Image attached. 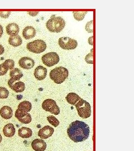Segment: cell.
I'll list each match as a JSON object with an SVG mask.
<instances>
[{
    "mask_svg": "<svg viewBox=\"0 0 134 151\" xmlns=\"http://www.w3.org/2000/svg\"><path fill=\"white\" fill-rule=\"evenodd\" d=\"M0 115L4 119H10L13 115L12 109L8 106H3L0 110Z\"/></svg>",
    "mask_w": 134,
    "mask_h": 151,
    "instance_id": "18",
    "label": "cell"
},
{
    "mask_svg": "<svg viewBox=\"0 0 134 151\" xmlns=\"http://www.w3.org/2000/svg\"><path fill=\"white\" fill-rule=\"evenodd\" d=\"M15 117L17 120L23 124H27L30 123L32 120V116L30 114L27 113H22L17 109L15 112Z\"/></svg>",
    "mask_w": 134,
    "mask_h": 151,
    "instance_id": "10",
    "label": "cell"
},
{
    "mask_svg": "<svg viewBox=\"0 0 134 151\" xmlns=\"http://www.w3.org/2000/svg\"><path fill=\"white\" fill-rule=\"evenodd\" d=\"M47 120L49 123L53 125L54 127H57L59 125V121L53 115H50L47 117Z\"/></svg>",
    "mask_w": 134,
    "mask_h": 151,
    "instance_id": "25",
    "label": "cell"
},
{
    "mask_svg": "<svg viewBox=\"0 0 134 151\" xmlns=\"http://www.w3.org/2000/svg\"><path fill=\"white\" fill-rule=\"evenodd\" d=\"M32 130L27 127H22L18 131V135L22 138H29L32 137Z\"/></svg>",
    "mask_w": 134,
    "mask_h": 151,
    "instance_id": "21",
    "label": "cell"
},
{
    "mask_svg": "<svg viewBox=\"0 0 134 151\" xmlns=\"http://www.w3.org/2000/svg\"><path fill=\"white\" fill-rule=\"evenodd\" d=\"M8 70L6 68L3 64L0 65V76H4L7 72Z\"/></svg>",
    "mask_w": 134,
    "mask_h": 151,
    "instance_id": "30",
    "label": "cell"
},
{
    "mask_svg": "<svg viewBox=\"0 0 134 151\" xmlns=\"http://www.w3.org/2000/svg\"><path fill=\"white\" fill-rule=\"evenodd\" d=\"M9 43L13 47H19L21 45L22 40L20 36L17 35L14 36H11L9 39Z\"/></svg>",
    "mask_w": 134,
    "mask_h": 151,
    "instance_id": "22",
    "label": "cell"
},
{
    "mask_svg": "<svg viewBox=\"0 0 134 151\" xmlns=\"http://www.w3.org/2000/svg\"><path fill=\"white\" fill-rule=\"evenodd\" d=\"M67 102L73 105H75L80 100V98L77 94L74 92L69 93L65 97Z\"/></svg>",
    "mask_w": 134,
    "mask_h": 151,
    "instance_id": "20",
    "label": "cell"
},
{
    "mask_svg": "<svg viewBox=\"0 0 134 151\" xmlns=\"http://www.w3.org/2000/svg\"><path fill=\"white\" fill-rule=\"evenodd\" d=\"M16 130L14 124L9 123L5 125L3 129V133L6 137H12L15 134Z\"/></svg>",
    "mask_w": 134,
    "mask_h": 151,
    "instance_id": "17",
    "label": "cell"
},
{
    "mask_svg": "<svg viewBox=\"0 0 134 151\" xmlns=\"http://www.w3.org/2000/svg\"><path fill=\"white\" fill-rule=\"evenodd\" d=\"M20 30L19 27L15 23H11L6 26V32L11 36L17 35Z\"/></svg>",
    "mask_w": 134,
    "mask_h": 151,
    "instance_id": "16",
    "label": "cell"
},
{
    "mask_svg": "<svg viewBox=\"0 0 134 151\" xmlns=\"http://www.w3.org/2000/svg\"><path fill=\"white\" fill-rule=\"evenodd\" d=\"M10 76L11 77V78L15 80V81H19L20 78L23 76V74L22 73L21 70L20 69L15 68L12 69L10 71Z\"/></svg>",
    "mask_w": 134,
    "mask_h": 151,
    "instance_id": "23",
    "label": "cell"
},
{
    "mask_svg": "<svg viewBox=\"0 0 134 151\" xmlns=\"http://www.w3.org/2000/svg\"><path fill=\"white\" fill-rule=\"evenodd\" d=\"M65 25L64 20L61 17H53L47 22L46 26L49 32H61Z\"/></svg>",
    "mask_w": 134,
    "mask_h": 151,
    "instance_id": "3",
    "label": "cell"
},
{
    "mask_svg": "<svg viewBox=\"0 0 134 151\" xmlns=\"http://www.w3.org/2000/svg\"><path fill=\"white\" fill-rule=\"evenodd\" d=\"M58 44L61 48L64 50H73L77 48V42L69 37H62L59 38Z\"/></svg>",
    "mask_w": 134,
    "mask_h": 151,
    "instance_id": "7",
    "label": "cell"
},
{
    "mask_svg": "<svg viewBox=\"0 0 134 151\" xmlns=\"http://www.w3.org/2000/svg\"><path fill=\"white\" fill-rule=\"evenodd\" d=\"M32 147L34 151H45L47 145L44 140L40 139H36L32 141Z\"/></svg>",
    "mask_w": 134,
    "mask_h": 151,
    "instance_id": "13",
    "label": "cell"
},
{
    "mask_svg": "<svg viewBox=\"0 0 134 151\" xmlns=\"http://www.w3.org/2000/svg\"><path fill=\"white\" fill-rule=\"evenodd\" d=\"M16 81L10 78L8 81V85L12 90L16 92V93H20L24 91L25 89V86L24 82L21 81Z\"/></svg>",
    "mask_w": 134,
    "mask_h": 151,
    "instance_id": "9",
    "label": "cell"
},
{
    "mask_svg": "<svg viewBox=\"0 0 134 151\" xmlns=\"http://www.w3.org/2000/svg\"><path fill=\"white\" fill-rule=\"evenodd\" d=\"M29 15H30L31 16H37L39 14V12H29Z\"/></svg>",
    "mask_w": 134,
    "mask_h": 151,
    "instance_id": "33",
    "label": "cell"
},
{
    "mask_svg": "<svg viewBox=\"0 0 134 151\" xmlns=\"http://www.w3.org/2000/svg\"><path fill=\"white\" fill-rule=\"evenodd\" d=\"M87 14V11H75L73 12V16L76 20L77 21H82L86 14Z\"/></svg>",
    "mask_w": 134,
    "mask_h": 151,
    "instance_id": "24",
    "label": "cell"
},
{
    "mask_svg": "<svg viewBox=\"0 0 134 151\" xmlns=\"http://www.w3.org/2000/svg\"><path fill=\"white\" fill-rule=\"evenodd\" d=\"M6 68L9 70H12L15 66V62L12 60H7L2 63Z\"/></svg>",
    "mask_w": 134,
    "mask_h": 151,
    "instance_id": "26",
    "label": "cell"
},
{
    "mask_svg": "<svg viewBox=\"0 0 134 151\" xmlns=\"http://www.w3.org/2000/svg\"><path fill=\"white\" fill-rule=\"evenodd\" d=\"M36 30L32 26H29L25 27L22 31V35L24 38L27 40L33 38L36 35Z\"/></svg>",
    "mask_w": 134,
    "mask_h": 151,
    "instance_id": "15",
    "label": "cell"
},
{
    "mask_svg": "<svg viewBox=\"0 0 134 151\" xmlns=\"http://www.w3.org/2000/svg\"><path fill=\"white\" fill-rule=\"evenodd\" d=\"M27 48L32 53L39 54L45 50L47 44L43 40L38 39L27 44Z\"/></svg>",
    "mask_w": 134,
    "mask_h": 151,
    "instance_id": "5",
    "label": "cell"
},
{
    "mask_svg": "<svg viewBox=\"0 0 134 151\" xmlns=\"http://www.w3.org/2000/svg\"><path fill=\"white\" fill-rule=\"evenodd\" d=\"M4 52H5V49L3 47V46L2 45L0 44V55L4 54Z\"/></svg>",
    "mask_w": 134,
    "mask_h": 151,
    "instance_id": "32",
    "label": "cell"
},
{
    "mask_svg": "<svg viewBox=\"0 0 134 151\" xmlns=\"http://www.w3.org/2000/svg\"><path fill=\"white\" fill-rule=\"evenodd\" d=\"M47 75V69L42 65H39L34 70V76L39 81L44 80Z\"/></svg>",
    "mask_w": 134,
    "mask_h": 151,
    "instance_id": "14",
    "label": "cell"
},
{
    "mask_svg": "<svg viewBox=\"0 0 134 151\" xmlns=\"http://www.w3.org/2000/svg\"><path fill=\"white\" fill-rule=\"evenodd\" d=\"M11 14V12L10 11H0V16L2 18L7 19L8 18Z\"/></svg>",
    "mask_w": 134,
    "mask_h": 151,
    "instance_id": "31",
    "label": "cell"
},
{
    "mask_svg": "<svg viewBox=\"0 0 134 151\" xmlns=\"http://www.w3.org/2000/svg\"><path fill=\"white\" fill-rule=\"evenodd\" d=\"M3 32H4V31H3V27L0 25V38H1L2 35H3Z\"/></svg>",
    "mask_w": 134,
    "mask_h": 151,
    "instance_id": "34",
    "label": "cell"
},
{
    "mask_svg": "<svg viewBox=\"0 0 134 151\" xmlns=\"http://www.w3.org/2000/svg\"><path fill=\"white\" fill-rule=\"evenodd\" d=\"M68 70L63 67H59L50 71V77L57 84H60L64 82L68 77Z\"/></svg>",
    "mask_w": 134,
    "mask_h": 151,
    "instance_id": "2",
    "label": "cell"
},
{
    "mask_svg": "<svg viewBox=\"0 0 134 151\" xmlns=\"http://www.w3.org/2000/svg\"><path fill=\"white\" fill-rule=\"evenodd\" d=\"M2 135L0 134V143L2 142Z\"/></svg>",
    "mask_w": 134,
    "mask_h": 151,
    "instance_id": "35",
    "label": "cell"
},
{
    "mask_svg": "<svg viewBox=\"0 0 134 151\" xmlns=\"http://www.w3.org/2000/svg\"><path fill=\"white\" fill-rule=\"evenodd\" d=\"M86 29L88 32H93V21L88 22L86 25Z\"/></svg>",
    "mask_w": 134,
    "mask_h": 151,
    "instance_id": "29",
    "label": "cell"
},
{
    "mask_svg": "<svg viewBox=\"0 0 134 151\" xmlns=\"http://www.w3.org/2000/svg\"><path fill=\"white\" fill-rule=\"evenodd\" d=\"M19 65L20 67L25 70H30L34 67L35 61L29 57H22L19 61Z\"/></svg>",
    "mask_w": 134,
    "mask_h": 151,
    "instance_id": "11",
    "label": "cell"
},
{
    "mask_svg": "<svg viewBox=\"0 0 134 151\" xmlns=\"http://www.w3.org/2000/svg\"><path fill=\"white\" fill-rule=\"evenodd\" d=\"M42 108L46 111L54 115H58L60 113V109L57 103L53 99H47L43 101Z\"/></svg>",
    "mask_w": 134,
    "mask_h": 151,
    "instance_id": "8",
    "label": "cell"
},
{
    "mask_svg": "<svg viewBox=\"0 0 134 151\" xmlns=\"http://www.w3.org/2000/svg\"><path fill=\"white\" fill-rule=\"evenodd\" d=\"M32 108V105L30 102L27 101H24L18 106L17 110L22 113H27L30 111Z\"/></svg>",
    "mask_w": 134,
    "mask_h": 151,
    "instance_id": "19",
    "label": "cell"
},
{
    "mask_svg": "<svg viewBox=\"0 0 134 151\" xmlns=\"http://www.w3.org/2000/svg\"><path fill=\"white\" fill-rule=\"evenodd\" d=\"M78 114L80 118L87 119L91 115V107L89 103L85 100L80 99V100L75 105Z\"/></svg>",
    "mask_w": 134,
    "mask_h": 151,
    "instance_id": "4",
    "label": "cell"
},
{
    "mask_svg": "<svg viewBox=\"0 0 134 151\" xmlns=\"http://www.w3.org/2000/svg\"><path fill=\"white\" fill-rule=\"evenodd\" d=\"M54 132V128L49 125H47L39 130L38 135L42 139H48L53 135Z\"/></svg>",
    "mask_w": 134,
    "mask_h": 151,
    "instance_id": "12",
    "label": "cell"
},
{
    "mask_svg": "<svg viewBox=\"0 0 134 151\" xmlns=\"http://www.w3.org/2000/svg\"><path fill=\"white\" fill-rule=\"evenodd\" d=\"M90 133V127L83 122L76 120L70 124L67 129V134L74 142H82L87 140Z\"/></svg>",
    "mask_w": 134,
    "mask_h": 151,
    "instance_id": "1",
    "label": "cell"
},
{
    "mask_svg": "<svg viewBox=\"0 0 134 151\" xmlns=\"http://www.w3.org/2000/svg\"><path fill=\"white\" fill-rule=\"evenodd\" d=\"M42 60L43 63L49 67H51L57 65L59 62L58 54L55 52H50L43 55Z\"/></svg>",
    "mask_w": 134,
    "mask_h": 151,
    "instance_id": "6",
    "label": "cell"
},
{
    "mask_svg": "<svg viewBox=\"0 0 134 151\" xmlns=\"http://www.w3.org/2000/svg\"><path fill=\"white\" fill-rule=\"evenodd\" d=\"M9 95V92L5 88L0 87V99H7Z\"/></svg>",
    "mask_w": 134,
    "mask_h": 151,
    "instance_id": "27",
    "label": "cell"
},
{
    "mask_svg": "<svg viewBox=\"0 0 134 151\" xmlns=\"http://www.w3.org/2000/svg\"><path fill=\"white\" fill-rule=\"evenodd\" d=\"M86 62L88 63H90V64H92L93 62V50H91V53L90 54H88L86 56V58H85Z\"/></svg>",
    "mask_w": 134,
    "mask_h": 151,
    "instance_id": "28",
    "label": "cell"
}]
</instances>
